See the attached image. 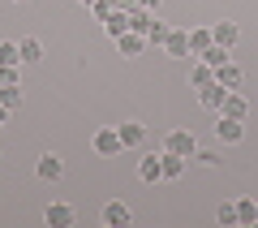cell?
Segmentation results:
<instances>
[{
  "instance_id": "1",
  "label": "cell",
  "mask_w": 258,
  "mask_h": 228,
  "mask_svg": "<svg viewBox=\"0 0 258 228\" xmlns=\"http://www.w3.org/2000/svg\"><path fill=\"white\" fill-rule=\"evenodd\" d=\"M164 151L194 159V155H198V138H194L189 129H168V134H164Z\"/></svg>"
},
{
  "instance_id": "2",
  "label": "cell",
  "mask_w": 258,
  "mask_h": 228,
  "mask_svg": "<svg viewBox=\"0 0 258 228\" xmlns=\"http://www.w3.org/2000/svg\"><path fill=\"white\" fill-rule=\"evenodd\" d=\"M91 146H95V155H103V159H112V155H120V151H125V142H120L116 129H95Z\"/></svg>"
},
{
  "instance_id": "3",
  "label": "cell",
  "mask_w": 258,
  "mask_h": 228,
  "mask_svg": "<svg viewBox=\"0 0 258 228\" xmlns=\"http://www.w3.org/2000/svg\"><path fill=\"white\" fill-rule=\"evenodd\" d=\"M35 177H39V181H60V177H64V159L56 155V151H43L39 164H35Z\"/></svg>"
},
{
  "instance_id": "4",
  "label": "cell",
  "mask_w": 258,
  "mask_h": 228,
  "mask_svg": "<svg viewBox=\"0 0 258 228\" xmlns=\"http://www.w3.org/2000/svg\"><path fill=\"white\" fill-rule=\"evenodd\" d=\"M43 219H47V228H69L78 215H74V207H69V202H47Z\"/></svg>"
},
{
  "instance_id": "5",
  "label": "cell",
  "mask_w": 258,
  "mask_h": 228,
  "mask_svg": "<svg viewBox=\"0 0 258 228\" xmlns=\"http://www.w3.org/2000/svg\"><path fill=\"white\" fill-rule=\"evenodd\" d=\"M220 117H232V121H245L249 117V99L241 91H228L224 95V108H220Z\"/></svg>"
},
{
  "instance_id": "6",
  "label": "cell",
  "mask_w": 258,
  "mask_h": 228,
  "mask_svg": "<svg viewBox=\"0 0 258 228\" xmlns=\"http://www.w3.org/2000/svg\"><path fill=\"white\" fill-rule=\"evenodd\" d=\"M99 219H103L108 228H125L134 215H129V207H125L120 198H112V202H103V215H99Z\"/></svg>"
},
{
  "instance_id": "7",
  "label": "cell",
  "mask_w": 258,
  "mask_h": 228,
  "mask_svg": "<svg viewBox=\"0 0 258 228\" xmlns=\"http://www.w3.org/2000/svg\"><path fill=\"white\" fill-rule=\"evenodd\" d=\"M147 47H151L147 35H138V30H125V35L116 39V52H120V56H142Z\"/></svg>"
},
{
  "instance_id": "8",
  "label": "cell",
  "mask_w": 258,
  "mask_h": 228,
  "mask_svg": "<svg viewBox=\"0 0 258 228\" xmlns=\"http://www.w3.org/2000/svg\"><path fill=\"white\" fill-rule=\"evenodd\" d=\"M159 164H164V181H181L185 168H189V159H185V155H172V151H164V155H159Z\"/></svg>"
},
{
  "instance_id": "9",
  "label": "cell",
  "mask_w": 258,
  "mask_h": 228,
  "mask_svg": "<svg viewBox=\"0 0 258 228\" xmlns=\"http://www.w3.org/2000/svg\"><path fill=\"white\" fill-rule=\"evenodd\" d=\"M224 95H228V86L211 82V86H203V91H198V103H203L207 112H220V108H224Z\"/></svg>"
},
{
  "instance_id": "10",
  "label": "cell",
  "mask_w": 258,
  "mask_h": 228,
  "mask_svg": "<svg viewBox=\"0 0 258 228\" xmlns=\"http://www.w3.org/2000/svg\"><path fill=\"white\" fill-rule=\"evenodd\" d=\"M215 82L220 86H228V91H241V82H245V73H241V65H220V69H215Z\"/></svg>"
},
{
  "instance_id": "11",
  "label": "cell",
  "mask_w": 258,
  "mask_h": 228,
  "mask_svg": "<svg viewBox=\"0 0 258 228\" xmlns=\"http://www.w3.org/2000/svg\"><path fill=\"white\" fill-rule=\"evenodd\" d=\"M211 35H215V43H220V47H237L241 30H237V22L224 18V22H215V26H211Z\"/></svg>"
},
{
  "instance_id": "12",
  "label": "cell",
  "mask_w": 258,
  "mask_h": 228,
  "mask_svg": "<svg viewBox=\"0 0 258 228\" xmlns=\"http://www.w3.org/2000/svg\"><path fill=\"white\" fill-rule=\"evenodd\" d=\"M215 134H220V142H241V138H245V121L220 117V125H215Z\"/></svg>"
},
{
  "instance_id": "13",
  "label": "cell",
  "mask_w": 258,
  "mask_h": 228,
  "mask_svg": "<svg viewBox=\"0 0 258 228\" xmlns=\"http://www.w3.org/2000/svg\"><path fill=\"white\" fill-rule=\"evenodd\" d=\"M211 82H215V69L207 61H194L189 65V86H194V91H203V86H211Z\"/></svg>"
},
{
  "instance_id": "14",
  "label": "cell",
  "mask_w": 258,
  "mask_h": 228,
  "mask_svg": "<svg viewBox=\"0 0 258 228\" xmlns=\"http://www.w3.org/2000/svg\"><path fill=\"white\" fill-rule=\"evenodd\" d=\"M116 134H120V142H125V146H142L147 125H142V121H125V125H116Z\"/></svg>"
},
{
  "instance_id": "15",
  "label": "cell",
  "mask_w": 258,
  "mask_h": 228,
  "mask_svg": "<svg viewBox=\"0 0 258 228\" xmlns=\"http://www.w3.org/2000/svg\"><path fill=\"white\" fill-rule=\"evenodd\" d=\"M211 43H215L211 26H194V30H189V56H203V52H207Z\"/></svg>"
},
{
  "instance_id": "16",
  "label": "cell",
  "mask_w": 258,
  "mask_h": 228,
  "mask_svg": "<svg viewBox=\"0 0 258 228\" xmlns=\"http://www.w3.org/2000/svg\"><path fill=\"white\" fill-rule=\"evenodd\" d=\"M164 52L168 56H189V30H172L164 39Z\"/></svg>"
},
{
  "instance_id": "17",
  "label": "cell",
  "mask_w": 258,
  "mask_h": 228,
  "mask_svg": "<svg viewBox=\"0 0 258 228\" xmlns=\"http://www.w3.org/2000/svg\"><path fill=\"white\" fill-rule=\"evenodd\" d=\"M151 22H155V13H151V9H142V5H134V9H129V30L147 35V30H151Z\"/></svg>"
},
{
  "instance_id": "18",
  "label": "cell",
  "mask_w": 258,
  "mask_h": 228,
  "mask_svg": "<svg viewBox=\"0 0 258 228\" xmlns=\"http://www.w3.org/2000/svg\"><path fill=\"white\" fill-rule=\"evenodd\" d=\"M228 52H232V47H220V43H211V47H207L203 56H194V61H207L211 69H220V65H228V61H232Z\"/></svg>"
},
{
  "instance_id": "19",
  "label": "cell",
  "mask_w": 258,
  "mask_h": 228,
  "mask_svg": "<svg viewBox=\"0 0 258 228\" xmlns=\"http://www.w3.org/2000/svg\"><path fill=\"white\" fill-rule=\"evenodd\" d=\"M18 47H22V65H39L43 61V43H39V39H18Z\"/></svg>"
},
{
  "instance_id": "20",
  "label": "cell",
  "mask_w": 258,
  "mask_h": 228,
  "mask_svg": "<svg viewBox=\"0 0 258 228\" xmlns=\"http://www.w3.org/2000/svg\"><path fill=\"white\" fill-rule=\"evenodd\" d=\"M138 177H142V181H164V164H159L155 155H142V164H138Z\"/></svg>"
},
{
  "instance_id": "21",
  "label": "cell",
  "mask_w": 258,
  "mask_h": 228,
  "mask_svg": "<svg viewBox=\"0 0 258 228\" xmlns=\"http://www.w3.org/2000/svg\"><path fill=\"white\" fill-rule=\"evenodd\" d=\"M103 30H108V35H112V43H116V39H120V35L129 30V13H125V9H116V13H112L108 22H103Z\"/></svg>"
},
{
  "instance_id": "22",
  "label": "cell",
  "mask_w": 258,
  "mask_h": 228,
  "mask_svg": "<svg viewBox=\"0 0 258 228\" xmlns=\"http://www.w3.org/2000/svg\"><path fill=\"white\" fill-rule=\"evenodd\" d=\"M168 35H172V26L155 18V22H151V30H147V43H151V47H164V39H168Z\"/></svg>"
},
{
  "instance_id": "23",
  "label": "cell",
  "mask_w": 258,
  "mask_h": 228,
  "mask_svg": "<svg viewBox=\"0 0 258 228\" xmlns=\"http://www.w3.org/2000/svg\"><path fill=\"white\" fill-rule=\"evenodd\" d=\"M0 65H22V47L13 39H0Z\"/></svg>"
},
{
  "instance_id": "24",
  "label": "cell",
  "mask_w": 258,
  "mask_h": 228,
  "mask_svg": "<svg viewBox=\"0 0 258 228\" xmlns=\"http://www.w3.org/2000/svg\"><path fill=\"white\" fill-rule=\"evenodd\" d=\"M237 219H241V224H258V202L254 198H241L237 202Z\"/></svg>"
},
{
  "instance_id": "25",
  "label": "cell",
  "mask_w": 258,
  "mask_h": 228,
  "mask_svg": "<svg viewBox=\"0 0 258 228\" xmlns=\"http://www.w3.org/2000/svg\"><path fill=\"white\" fill-rule=\"evenodd\" d=\"M116 9H120L116 0H95V5H91V18H95V22H108Z\"/></svg>"
},
{
  "instance_id": "26",
  "label": "cell",
  "mask_w": 258,
  "mask_h": 228,
  "mask_svg": "<svg viewBox=\"0 0 258 228\" xmlns=\"http://www.w3.org/2000/svg\"><path fill=\"white\" fill-rule=\"evenodd\" d=\"M0 103L9 112H18L22 108V86H0Z\"/></svg>"
},
{
  "instance_id": "27",
  "label": "cell",
  "mask_w": 258,
  "mask_h": 228,
  "mask_svg": "<svg viewBox=\"0 0 258 228\" xmlns=\"http://www.w3.org/2000/svg\"><path fill=\"white\" fill-rule=\"evenodd\" d=\"M215 219H220L224 228H237L241 219H237V202H220V211H215Z\"/></svg>"
},
{
  "instance_id": "28",
  "label": "cell",
  "mask_w": 258,
  "mask_h": 228,
  "mask_svg": "<svg viewBox=\"0 0 258 228\" xmlns=\"http://www.w3.org/2000/svg\"><path fill=\"white\" fill-rule=\"evenodd\" d=\"M0 86H22V73H18V65H0Z\"/></svg>"
},
{
  "instance_id": "29",
  "label": "cell",
  "mask_w": 258,
  "mask_h": 228,
  "mask_svg": "<svg viewBox=\"0 0 258 228\" xmlns=\"http://www.w3.org/2000/svg\"><path fill=\"white\" fill-rule=\"evenodd\" d=\"M194 159H198V164H207V168H215V164H220V155H215V151H198Z\"/></svg>"
},
{
  "instance_id": "30",
  "label": "cell",
  "mask_w": 258,
  "mask_h": 228,
  "mask_svg": "<svg viewBox=\"0 0 258 228\" xmlns=\"http://www.w3.org/2000/svg\"><path fill=\"white\" fill-rule=\"evenodd\" d=\"M138 5H142V9H151V13L159 9V0H138Z\"/></svg>"
},
{
  "instance_id": "31",
  "label": "cell",
  "mask_w": 258,
  "mask_h": 228,
  "mask_svg": "<svg viewBox=\"0 0 258 228\" xmlns=\"http://www.w3.org/2000/svg\"><path fill=\"white\" fill-rule=\"evenodd\" d=\"M5 121H9V108H5V103H0V125H5Z\"/></svg>"
},
{
  "instance_id": "32",
  "label": "cell",
  "mask_w": 258,
  "mask_h": 228,
  "mask_svg": "<svg viewBox=\"0 0 258 228\" xmlns=\"http://www.w3.org/2000/svg\"><path fill=\"white\" fill-rule=\"evenodd\" d=\"M78 5H86V9H91V5H95V0H78Z\"/></svg>"
},
{
  "instance_id": "33",
  "label": "cell",
  "mask_w": 258,
  "mask_h": 228,
  "mask_svg": "<svg viewBox=\"0 0 258 228\" xmlns=\"http://www.w3.org/2000/svg\"><path fill=\"white\" fill-rule=\"evenodd\" d=\"M13 5H26V0H13Z\"/></svg>"
}]
</instances>
